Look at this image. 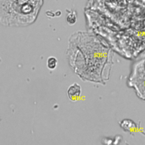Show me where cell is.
Instances as JSON below:
<instances>
[{
    "instance_id": "6da1fadb",
    "label": "cell",
    "mask_w": 145,
    "mask_h": 145,
    "mask_svg": "<svg viewBox=\"0 0 145 145\" xmlns=\"http://www.w3.org/2000/svg\"><path fill=\"white\" fill-rule=\"evenodd\" d=\"M44 0H0V23L7 27H26L36 20Z\"/></svg>"
},
{
    "instance_id": "7a4b0ae2",
    "label": "cell",
    "mask_w": 145,
    "mask_h": 145,
    "mask_svg": "<svg viewBox=\"0 0 145 145\" xmlns=\"http://www.w3.org/2000/svg\"><path fill=\"white\" fill-rule=\"evenodd\" d=\"M80 94L81 87L79 84L74 83L69 87L67 89V95L70 100L73 101L77 100Z\"/></svg>"
},
{
    "instance_id": "3957f363",
    "label": "cell",
    "mask_w": 145,
    "mask_h": 145,
    "mask_svg": "<svg viewBox=\"0 0 145 145\" xmlns=\"http://www.w3.org/2000/svg\"><path fill=\"white\" fill-rule=\"evenodd\" d=\"M57 62H58V61L56 57L53 56L49 57L48 58L47 62H46V65H47L48 69L51 70H54L57 66Z\"/></svg>"
},
{
    "instance_id": "277c9868",
    "label": "cell",
    "mask_w": 145,
    "mask_h": 145,
    "mask_svg": "<svg viewBox=\"0 0 145 145\" xmlns=\"http://www.w3.org/2000/svg\"><path fill=\"white\" fill-rule=\"evenodd\" d=\"M76 19V16L74 11H72L69 13L66 17V20L67 23L70 25H72L74 23H75Z\"/></svg>"
}]
</instances>
